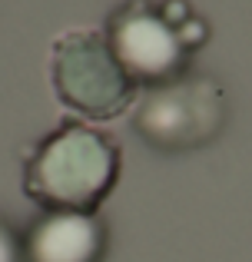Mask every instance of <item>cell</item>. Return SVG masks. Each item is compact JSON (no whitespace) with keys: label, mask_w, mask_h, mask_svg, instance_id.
<instances>
[{"label":"cell","mask_w":252,"mask_h":262,"mask_svg":"<svg viewBox=\"0 0 252 262\" xmlns=\"http://www.w3.org/2000/svg\"><path fill=\"white\" fill-rule=\"evenodd\" d=\"M0 262H24V243L4 223H0Z\"/></svg>","instance_id":"6"},{"label":"cell","mask_w":252,"mask_h":262,"mask_svg":"<svg viewBox=\"0 0 252 262\" xmlns=\"http://www.w3.org/2000/svg\"><path fill=\"white\" fill-rule=\"evenodd\" d=\"M106 43L136 90H149L182 77L189 50L156 0H126L106 20Z\"/></svg>","instance_id":"4"},{"label":"cell","mask_w":252,"mask_h":262,"mask_svg":"<svg viewBox=\"0 0 252 262\" xmlns=\"http://www.w3.org/2000/svg\"><path fill=\"white\" fill-rule=\"evenodd\" d=\"M120 176V146L83 123H63L30 153L24 192L43 209L93 212Z\"/></svg>","instance_id":"1"},{"label":"cell","mask_w":252,"mask_h":262,"mask_svg":"<svg viewBox=\"0 0 252 262\" xmlns=\"http://www.w3.org/2000/svg\"><path fill=\"white\" fill-rule=\"evenodd\" d=\"M50 80L57 100L90 120H113L136 100V83L100 30L60 33L50 47Z\"/></svg>","instance_id":"2"},{"label":"cell","mask_w":252,"mask_h":262,"mask_svg":"<svg viewBox=\"0 0 252 262\" xmlns=\"http://www.w3.org/2000/svg\"><path fill=\"white\" fill-rule=\"evenodd\" d=\"M20 243L24 262H100L106 252V229L93 212L43 209Z\"/></svg>","instance_id":"5"},{"label":"cell","mask_w":252,"mask_h":262,"mask_svg":"<svg viewBox=\"0 0 252 262\" xmlns=\"http://www.w3.org/2000/svg\"><path fill=\"white\" fill-rule=\"evenodd\" d=\"M133 126L163 153H186L213 143L226 126V96L209 77H182L143 90Z\"/></svg>","instance_id":"3"}]
</instances>
